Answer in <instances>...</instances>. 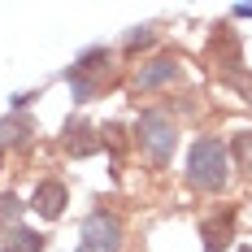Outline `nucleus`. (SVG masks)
<instances>
[{
  "mask_svg": "<svg viewBox=\"0 0 252 252\" xmlns=\"http://www.w3.org/2000/svg\"><path fill=\"white\" fill-rule=\"evenodd\" d=\"M230 152H235L239 170H244V174H252V130H239V135H235V144H230Z\"/></svg>",
  "mask_w": 252,
  "mask_h": 252,
  "instance_id": "9b49d317",
  "label": "nucleus"
},
{
  "mask_svg": "<svg viewBox=\"0 0 252 252\" xmlns=\"http://www.w3.org/2000/svg\"><path fill=\"white\" fill-rule=\"evenodd\" d=\"M0 161H4V148H0Z\"/></svg>",
  "mask_w": 252,
  "mask_h": 252,
  "instance_id": "dca6fc26",
  "label": "nucleus"
},
{
  "mask_svg": "<svg viewBox=\"0 0 252 252\" xmlns=\"http://www.w3.org/2000/svg\"><path fill=\"white\" fill-rule=\"evenodd\" d=\"M65 204H70V187H65L61 178H44V183L35 187V196H31V209H35L39 218H61Z\"/></svg>",
  "mask_w": 252,
  "mask_h": 252,
  "instance_id": "20e7f679",
  "label": "nucleus"
},
{
  "mask_svg": "<svg viewBox=\"0 0 252 252\" xmlns=\"http://www.w3.org/2000/svg\"><path fill=\"white\" fill-rule=\"evenodd\" d=\"M200 235H204V252H226L230 235H235V209H222V213H213V218L200 226Z\"/></svg>",
  "mask_w": 252,
  "mask_h": 252,
  "instance_id": "423d86ee",
  "label": "nucleus"
},
{
  "mask_svg": "<svg viewBox=\"0 0 252 252\" xmlns=\"http://www.w3.org/2000/svg\"><path fill=\"white\" fill-rule=\"evenodd\" d=\"M135 139H139V148L148 152L157 165H165V161L174 157L178 130H174V122H170L161 109H144V113H139V122H135Z\"/></svg>",
  "mask_w": 252,
  "mask_h": 252,
  "instance_id": "f03ea898",
  "label": "nucleus"
},
{
  "mask_svg": "<svg viewBox=\"0 0 252 252\" xmlns=\"http://www.w3.org/2000/svg\"><path fill=\"white\" fill-rule=\"evenodd\" d=\"M209 57H213L222 70H239V39H235V31H230V26H213Z\"/></svg>",
  "mask_w": 252,
  "mask_h": 252,
  "instance_id": "6e6552de",
  "label": "nucleus"
},
{
  "mask_svg": "<svg viewBox=\"0 0 252 252\" xmlns=\"http://www.w3.org/2000/svg\"><path fill=\"white\" fill-rule=\"evenodd\" d=\"M18 213H22V200L18 196H0V218L4 222H18Z\"/></svg>",
  "mask_w": 252,
  "mask_h": 252,
  "instance_id": "f8f14e48",
  "label": "nucleus"
},
{
  "mask_svg": "<svg viewBox=\"0 0 252 252\" xmlns=\"http://www.w3.org/2000/svg\"><path fill=\"white\" fill-rule=\"evenodd\" d=\"M235 13H239V18H252V4H239Z\"/></svg>",
  "mask_w": 252,
  "mask_h": 252,
  "instance_id": "4468645a",
  "label": "nucleus"
},
{
  "mask_svg": "<svg viewBox=\"0 0 252 252\" xmlns=\"http://www.w3.org/2000/svg\"><path fill=\"white\" fill-rule=\"evenodd\" d=\"M61 144H65V152L70 157H92V152L100 148V135H96V126L87 122H65V135H61Z\"/></svg>",
  "mask_w": 252,
  "mask_h": 252,
  "instance_id": "0eeeda50",
  "label": "nucleus"
},
{
  "mask_svg": "<svg viewBox=\"0 0 252 252\" xmlns=\"http://www.w3.org/2000/svg\"><path fill=\"white\" fill-rule=\"evenodd\" d=\"M31 130H35V126L26 122L22 113H13V118H4V122H0V135H4V139H13V144H31Z\"/></svg>",
  "mask_w": 252,
  "mask_h": 252,
  "instance_id": "9d476101",
  "label": "nucleus"
},
{
  "mask_svg": "<svg viewBox=\"0 0 252 252\" xmlns=\"http://www.w3.org/2000/svg\"><path fill=\"white\" fill-rule=\"evenodd\" d=\"M144 44H152V26H135L126 35V48H144Z\"/></svg>",
  "mask_w": 252,
  "mask_h": 252,
  "instance_id": "ddd939ff",
  "label": "nucleus"
},
{
  "mask_svg": "<svg viewBox=\"0 0 252 252\" xmlns=\"http://www.w3.org/2000/svg\"><path fill=\"white\" fill-rule=\"evenodd\" d=\"M178 78V57H152L148 65L135 70V92H152L161 83H174Z\"/></svg>",
  "mask_w": 252,
  "mask_h": 252,
  "instance_id": "39448f33",
  "label": "nucleus"
},
{
  "mask_svg": "<svg viewBox=\"0 0 252 252\" xmlns=\"http://www.w3.org/2000/svg\"><path fill=\"white\" fill-rule=\"evenodd\" d=\"M226 144L222 139H196L187 157V183L196 191H222L226 187Z\"/></svg>",
  "mask_w": 252,
  "mask_h": 252,
  "instance_id": "f257e3e1",
  "label": "nucleus"
},
{
  "mask_svg": "<svg viewBox=\"0 0 252 252\" xmlns=\"http://www.w3.org/2000/svg\"><path fill=\"white\" fill-rule=\"evenodd\" d=\"M0 252H44V235H39V230L18 226L9 239H0Z\"/></svg>",
  "mask_w": 252,
  "mask_h": 252,
  "instance_id": "1a4fd4ad",
  "label": "nucleus"
},
{
  "mask_svg": "<svg viewBox=\"0 0 252 252\" xmlns=\"http://www.w3.org/2000/svg\"><path fill=\"white\" fill-rule=\"evenodd\" d=\"M239 252H252V244H244V248H239Z\"/></svg>",
  "mask_w": 252,
  "mask_h": 252,
  "instance_id": "2eb2a0df",
  "label": "nucleus"
},
{
  "mask_svg": "<svg viewBox=\"0 0 252 252\" xmlns=\"http://www.w3.org/2000/svg\"><path fill=\"white\" fill-rule=\"evenodd\" d=\"M122 248V222L109 209H92L83 222V244L78 252H118Z\"/></svg>",
  "mask_w": 252,
  "mask_h": 252,
  "instance_id": "7ed1b4c3",
  "label": "nucleus"
}]
</instances>
